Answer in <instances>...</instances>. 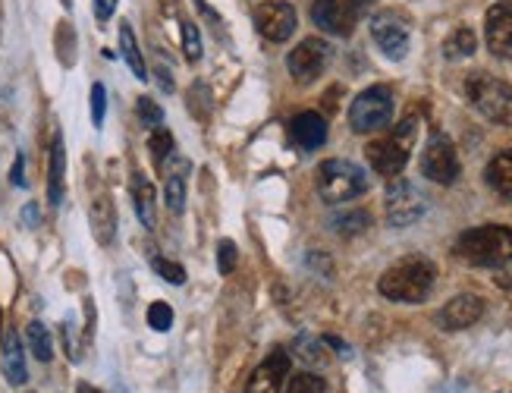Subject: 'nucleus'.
Returning <instances> with one entry per match:
<instances>
[{
    "instance_id": "f257e3e1",
    "label": "nucleus",
    "mask_w": 512,
    "mask_h": 393,
    "mask_svg": "<svg viewBox=\"0 0 512 393\" xmlns=\"http://www.w3.org/2000/svg\"><path fill=\"white\" fill-rule=\"evenodd\" d=\"M434 280H437L434 261L421 258V255H409V258L396 261L393 268H387L381 274V280H377V290H381L384 299L415 305V302L428 299V293L434 290Z\"/></svg>"
},
{
    "instance_id": "f03ea898",
    "label": "nucleus",
    "mask_w": 512,
    "mask_h": 393,
    "mask_svg": "<svg viewBox=\"0 0 512 393\" xmlns=\"http://www.w3.org/2000/svg\"><path fill=\"white\" fill-rule=\"evenodd\" d=\"M456 255L475 268H491V271L512 265V230L500 224L465 230L456 239Z\"/></svg>"
},
{
    "instance_id": "7ed1b4c3",
    "label": "nucleus",
    "mask_w": 512,
    "mask_h": 393,
    "mask_svg": "<svg viewBox=\"0 0 512 393\" xmlns=\"http://www.w3.org/2000/svg\"><path fill=\"white\" fill-rule=\"evenodd\" d=\"M368 192L365 167L352 164L346 158H330L318 167V195L327 205H343Z\"/></svg>"
},
{
    "instance_id": "20e7f679",
    "label": "nucleus",
    "mask_w": 512,
    "mask_h": 393,
    "mask_svg": "<svg viewBox=\"0 0 512 393\" xmlns=\"http://www.w3.org/2000/svg\"><path fill=\"white\" fill-rule=\"evenodd\" d=\"M465 95H469L475 111L491 123H500V126L512 123V85L509 82L487 76V73H472L469 82H465Z\"/></svg>"
},
{
    "instance_id": "39448f33",
    "label": "nucleus",
    "mask_w": 512,
    "mask_h": 393,
    "mask_svg": "<svg viewBox=\"0 0 512 393\" xmlns=\"http://www.w3.org/2000/svg\"><path fill=\"white\" fill-rule=\"evenodd\" d=\"M412 142H415V117L399 123L393 136L368 142L365 145V158L377 173H381V177H399V173H403L406 164H409Z\"/></svg>"
},
{
    "instance_id": "423d86ee",
    "label": "nucleus",
    "mask_w": 512,
    "mask_h": 393,
    "mask_svg": "<svg viewBox=\"0 0 512 393\" xmlns=\"http://www.w3.org/2000/svg\"><path fill=\"white\" fill-rule=\"evenodd\" d=\"M371 4L374 0H315L311 19H315V26L321 32L337 35V38H349L355 32V26L368 16Z\"/></svg>"
},
{
    "instance_id": "0eeeda50",
    "label": "nucleus",
    "mask_w": 512,
    "mask_h": 393,
    "mask_svg": "<svg viewBox=\"0 0 512 393\" xmlns=\"http://www.w3.org/2000/svg\"><path fill=\"white\" fill-rule=\"evenodd\" d=\"M393 120V92L387 85H371L362 95H355L349 107V126L352 133H374Z\"/></svg>"
},
{
    "instance_id": "6e6552de",
    "label": "nucleus",
    "mask_w": 512,
    "mask_h": 393,
    "mask_svg": "<svg viewBox=\"0 0 512 393\" xmlns=\"http://www.w3.org/2000/svg\"><path fill=\"white\" fill-rule=\"evenodd\" d=\"M371 38L390 60H403L409 54V38H412L409 16H403L399 10H377L371 16Z\"/></svg>"
},
{
    "instance_id": "1a4fd4ad",
    "label": "nucleus",
    "mask_w": 512,
    "mask_h": 393,
    "mask_svg": "<svg viewBox=\"0 0 512 393\" xmlns=\"http://www.w3.org/2000/svg\"><path fill=\"white\" fill-rule=\"evenodd\" d=\"M428 211V202L425 195L415 189V183L403 180V177H393L390 186H387V221L390 227L403 230V227H412L415 221H421Z\"/></svg>"
},
{
    "instance_id": "9d476101",
    "label": "nucleus",
    "mask_w": 512,
    "mask_h": 393,
    "mask_svg": "<svg viewBox=\"0 0 512 393\" xmlns=\"http://www.w3.org/2000/svg\"><path fill=\"white\" fill-rule=\"evenodd\" d=\"M459 155H456V145L443 136V133H434L421 151V173L431 180V183H440V186H453L459 180Z\"/></svg>"
},
{
    "instance_id": "9b49d317",
    "label": "nucleus",
    "mask_w": 512,
    "mask_h": 393,
    "mask_svg": "<svg viewBox=\"0 0 512 393\" xmlns=\"http://www.w3.org/2000/svg\"><path fill=\"white\" fill-rule=\"evenodd\" d=\"M327 63H330V45H327V41L305 38V41H299L293 51H289L286 70H289V76H293L296 82L308 85V82H315L327 70Z\"/></svg>"
},
{
    "instance_id": "f8f14e48",
    "label": "nucleus",
    "mask_w": 512,
    "mask_h": 393,
    "mask_svg": "<svg viewBox=\"0 0 512 393\" xmlns=\"http://www.w3.org/2000/svg\"><path fill=\"white\" fill-rule=\"evenodd\" d=\"M296 26H299L296 10L289 4H283V0H271V4H261L255 10V29L267 41H274V45H283V41L293 38Z\"/></svg>"
},
{
    "instance_id": "ddd939ff",
    "label": "nucleus",
    "mask_w": 512,
    "mask_h": 393,
    "mask_svg": "<svg viewBox=\"0 0 512 393\" xmlns=\"http://www.w3.org/2000/svg\"><path fill=\"white\" fill-rule=\"evenodd\" d=\"M484 38L494 57L512 60V0H500L484 16Z\"/></svg>"
},
{
    "instance_id": "4468645a",
    "label": "nucleus",
    "mask_w": 512,
    "mask_h": 393,
    "mask_svg": "<svg viewBox=\"0 0 512 393\" xmlns=\"http://www.w3.org/2000/svg\"><path fill=\"white\" fill-rule=\"evenodd\" d=\"M481 318H484V299L475 293H462L437 312V324L443 331H465V327L478 324Z\"/></svg>"
},
{
    "instance_id": "2eb2a0df",
    "label": "nucleus",
    "mask_w": 512,
    "mask_h": 393,
    "mask_svg": "<svg viewBox=\"0 0 512 393\" xmlns=\"http://www.w3.org/2000/svg\"><path fill=\"white\" fill-rule=\"evenodd\" d=\"M286 375H289V353L277 346V349H271V353H267V359L252 371L246 393H280Z\"/></svg>"
},
{
    "instance_id": "dca6fc26",
    "label": "nucleus",
    "mask_w": 512,
    "mask_h": 393,
    "mask_svg": "<svg viewBox=\"0 0 512 393\" xmlns=\"http://www.w3.org/2000/svg\"><path fill=\"white\" fill-rule=\"evenodd\" d=\"M88 224H92V236L98 246H110L117 239V208L110 192L98 189L88 202Z\"/></svg>"
},
{
    "instance_id": "f3484780",
    "label": "nucleus",
    "mask_w": 512,
    "mask_h": 393,
    "mask_svg": "<svg viewBox=\"0 0 512 393\" xmlns=\"http://www.w3.org/2000/svg\"><path fill=\"white\" fill-rule=\"evenodd\" d=\"M289 139L302 151H318L327 142V120L318 111H302L289 123Z\"/></svg>"
},
{
    "instance_id": "a211bd4d",
    "label": "nucleus",
    "mask_w": 512,
    "mask_h": 393,
    "mask_svg": "<svg viewBox=\"0 0 512 393\" xmlns=\"http://www.w3.org/2000/svg\"><path fill=\"white\" fill-rule=\"evenodd\" d=\"M63 186H66V148H63V133L57 129L51 139V161H48V202L54 208L63 205Z\"/></svg>"
},
{
    "instance_id": "6ab92c4d",
    "label": "nucleus",
    "mask_w": 512,
    "mask_h": 393,
    "mask_svg": "<svg viewBox=\"0 0 512 393\" xmlns=\"http://www.w3.org/2000/svg\"><path fill=\"white\" fill-rule=\"evenodd\" d=\"M484 180L500 195V199L512 202V148H506L491 158V164H487V170H484Z\"/></svg>"
},
{
    "instance_id": "aec40b11",
    "label": "nucleus",
    "mask_w": 512,
    "mask_h": 393,
    "mask_svg": "<svg viewBox=\"0 0 512 393\" xmlns=\"http://www.w3.org/2000/svg\"><path fill=\"white\" fill-rule=\"evenodd\" d=\"M4 375L13 387L29 381V368H26V353H22V343L16 331L4 334Z\"/></svg>"
},
{
    "instance_id": "412c9836",
    "label": "nucleus",
    "mask_w": 512,
    "mask_h": 393,
    "mask_svg": "<svg viewBox=\"0 0 512 393\" xmlns=\"http://www.w3.org/2000/svg\"><path fill=\"white\" fill-rule=\"evenodd\" d=\"M132 202H136V214L145 230H154L158 224V211H154V186L145 173H132Z\"/></svg>"
},
{
    "instance_id": "4be33fe9",
    "label": "nucleus",
    "mask_w": 512,
    "mask_h": 393,
    "mask_svg": "<svg viewBox=\"0 0 512 393\" xmlns=\"http://www.w3.org/2000/svg\"><path fill=\"white\" fill-rule=\"evenodd\" d=\"M186 173H189V161H180L164 177V199L173 214H183L186 208Z\"/></svg>"
},
{
    "instance_id": "5701e85b",
    "label": "nucleus",
    "mask_w": 512,
    "mask_h": 393,
    "mask_svg": "<svg viewBox=\"0 0 512 393\" xmlns=\"http://www.w3.org/2000/svg\"><path fill=\"white\" fill-rule=\"evenodd\" d=\"M371 227V214L365 208H349L330 217V230L337 236H362Z\"/></svg>"
},
{
    "instance_id": "b1692460",
    "label": "nucleus",
    "mask_w": 512,
    "mask_h": 393,
    "mask_svg": "<svg viewBox=\"0 0 512 393\" xmlns=\"http://www.w3.org/2000/svg\"><path fill=\"white\" fill-rule=\"evenodd\" d=\"M120 54H123V60L129 63L132 76H136L139 82H145V79H148V67H145L142 51H139V41H136V35H132V26H129V23L120 26Z\"/></svg>"
},
{
    "instance_id": "393cba45",
    "label": "nucleus",
    "mask_w": 512,
    "mask_h": 393,
    "mask_svg": "<svg viewBox=\"0 0 512 393\" xmlns=\"http://www.w3.org/2000/svg\"><path fill=\"white\" fill-rule=\"evenodd\" d=\"M475 51H478V35L469 26H459L447 41H443V54H447L450 60H465Z\"/></svg>"
},
{
    "instance_id": "a878e982",
    "label": "nucleus",
    "mask_w": 512,
    "mask_h": 393,
    "mask_svg": "<svg viewBox=\"0 0 512 393\" xmlns=\"http://www.w3.org/2000/svg\"><path fill=\"white\" fill-rule=\"evenodd\" d=\"M26 340H29V349L38 362H51L54 359V340H51V331L44 327L41 321H29L26 327Z\"/></svg>"
},
{
    "instance_id": "bb28decb",
    "label": "nucleus",
    "mask_w": 512,
    "mask_h": 393,
    "mask_svg": "<svg viewBox=\"0 0 512 393\" xmlns=\"http://www.w3.org/2000/svg\"><path fill=\"white\" fill-rule=\"evenodd\" d=\"M173 148H176V142H173V133H170V129H164V126L151 129L148 151H151V158H154V167H158V170H167V161L173 158Z\"/></svg>"
},
{
    "instance_id": "cd10ccee",
    "label": "nucleus",
    "mask_w": 512,
    "mask_h": 393,
    "mask_svg": "<svg viewBox=\"0 0 512 393\" xmlns=\"http://www.w3.org/2000/svg\"><path fill=\"white\" fill-rule=\"evenodd\" d=\"M296 356L308 365H324L327 356H324V340H315V337H296Z\"/></svg>"
},
{
    "instance_id": "c85d7f7f",
    "label": "nucleus",
    "mask_w": 512,
    "mask_h": 393,
    "mask_svg": "<svg viewBox=\"0 0 512 393\" xmlns=\"http://www.w3.org/2000/svg\"><path fill=\"white\" fill-rule=\"evenodd\" d=\"M286 393H327V381L315 371H299V375L289 378Z\"/></svg>"
},
{
    "instance_id": "c756f323",
    "label": "nucleus",
    "mask_w": 512,
    "mask_h": 393,
    "mask_svg": "<svg viewBox=\"0 0 512 393\" xmlns=\"http://www.w3.org/2000/svg\"><path fill=\"white\" fill-rule=\"evenodd\" d=\"M73 51H76V32H73L70 23H60V29H57V54H60L63 67H73V63H76Z\"/></svg>"
},
{
    "instance_id": "7c9ffc66",
    "label": "nucleus",
    "mask_w": 512,
    "mask_h": 393,
    "mask_svg": "<svg viewBox=\"0 0 512 393\" xmlns=\"http://www.w3.org/2000/svg\"><path fill=\"white\" fill-rule=\"evenodd\" d=\"M148 327H151V331H158V334L170 331V327H173V309L167 302H151L148 305Z\"/></svg>"
},
{
    "instance_id": "2f4dec72",
    "label": "nucleus",
    "mask_w": 512,
    "mask_h": 393,
    "mask_svg": "<svg viewBox=\"0 0 512 393\" xmlns=\"http://www.w3.org/2000/svg\"><path fill=\"white\" fill-rule=\"evenodd\" d=\"M151 268H154V274H158V277L173 283V287H183V283H186L183 265H176V261H170V258H151Z\"/></svg>"
},
{
    "instance_id": "473e14b6",
    "label": "nucleus",
    "mask_w": 512,
    "mask_h": 393,
    "mask_svg": "<svg viewBox=\"0 0 512 393\" xmlns=\"http://www.w3.org/2000/svg\"><path fill=\"white\" fill-rule=\"evenodd\" d=\"M236 261H239L236 243H233V239H220V243H217V274L230 277L236 271Z\"/></svg>"
},
{
    "instance_id": "72a5a7b5",
    "label": "nucleus",
    "mask_w": 512,
    "mask_h": 393,
    "mask_svg": "<svg viewBox=\"0 0 512 393\" xmlns=\"http://www.w3.org/2000/svg\"><path fill=\"white\" fill-rule=\"evenodd\" d=\"M183 54L189 63L202 60V32H198L195 23H183Z\"/></svg>"
},
{
    "instance_id": "f704fd0d",
    "label": "nucleus",
    "mask_w": 512,
    "mask_h": 393,
    "mask_svg": "<svg viewBox=\"0 0 512 393\" xmlns=\"http://www.w3.org/2000/svg\"><path fill=\"white\" fill-rule=\"evenodd\" d=\"M136 114H139L142 126H148V129H158V126L164 123V111H161V104H158V101H151V98H139V104H136Z\"/></svg>"
},
{
    "instance_id": "c9c22d12",
    "label": "nucleus",
    "mask_w": 512,
    "mask_h": 393,
    "mask_svg": "<svg viewBox=\"0 0 512 393\" xmlns=\"http://www.w3.org/2000/svg\"><path fill=\"white\" fill-rule=\"evenodd\" d=\"M104 114H107V89L101 82L92 85V123L101 129L104 126Z\"/></svg>"
},
{
    "instance_id": "e433bc0d",
    "label": "nucleus",
    "mask_w": 512,
    "mask_h": 393,
    "mask_svg": "<svg viewBox=\"0 0 512 393\" xmlns=\"http://www.w3.org/2000/svg\"><path fill=\"white\" fill-rule=\"evenodd\" d=\"M117 4H120V0H95V19L101 26L110 23V16L117 13Z\"/></svg>"
},
{
    "instance_id": "4c0bfd02",
    "label": "nucleus",
    "mask_w": 512,
    "mask_h": 393,
    "mask_svg": "<svg viewBox=\"0 0 512 393\" xmlns=\"http://www.w3.org/2000/svg\"><path fill=\"white\" fill-rule=\"evenodd\" d=\"M60 337H63V346H66V353H70V359L79 362V346H76V340H73V324H70V321H63Z\"/></svg>"
},
{
    "instance_id": "58836bf2",
    "label": "nucleus",
    "mask_w": 512,
    "mask_h": 393,
    "mask_svg": "<svg viewBox=\"0 0 512 393\" xmlns=\"http://www.w3.org/2000/svg\"><path fill=\"white\" fill-rule=\"evenodd\" d=\"M10 183L13 186H26V158L22 155H16V161H13V170H10Z\"/></svg>"
},
{
    "instance_id": "ea45409f",
    "label": "nucleus",
    "mask_w": 512,
    "mask_h": 393,
    "mask_svg": "<svg viewBox=\"0 0 512 393\" xmlns=\"http://www.w3.org/2000/svg\"><path fill=\"white\" fill-rule=\"evenodd\" d=\"M38 217H41V214H38V205H35V202H29L26 208H22V224H26L29 230L38 227Z\"/></svg>"
},
{
    "instance_id": "a19ab883",
    "label": "nucleus",
    "mask_w": 512,
    "mask_h": 393,
    "mask_svg": "<svg viewBox=\"0 0 512 393\" xmlns=\"http://www.w3.org/2000/svg\"><path fill=\"white\" fill-rule=\"evenodd\" d=\"M500 287H506V290H512V265H503V268H497V277H494Z\"/></svg>"
},
{
    "instance_id": "79ce46f5",
    "label": "nucleus",
    "mask_w": 512,
    "mask_h": 393,
    "mask_svg": "<svg viewBox=\"0 0 512 393\" xmlns=\"http://www.w3.org/2000/svg\"><path fill=\"white\" fill-rule=\"evenodd\" d=\"M158 85H161L164 92H173V79H170V70L158 67Z\"/></svg>"
},
{
    "instance_id": "37998d69",
    "label": "nucleus",
    "mask_w": 512,
    "mask_h": 393,
    "mask_svg": "<svg viewBox=\"0 0 512 393\" xmlns=\"http://www.w3.org/2000/svg\"><path fill=\"white\" fill-rule=\"evenodd\" d=\"M76 393H101V390H98V387H92V384H85V381H82V384L76 387Z\"/></svg>"
},
{
    "instance_id": "c03bdc74",
    "label": "nucleus",
    "mask_w": 512,
    "mask_h": 393,
    "mask_svg": "<svg viewBox=\"0 0 512 393\" xmlns=\"http://www.w3.org/2000/svg\"><path fill=\"white\" fill-rule=\"evenodd\" d=\"M0 337H4V309H0Z\"/></svg>"
},
{
    "instance_id": "a18cd8bd",
    "label": "nucleus",
    "mask_w": 512,
    "mask_h": 393,
    "mask_svg": "<svg viewBox=\"0 0 512 393\" xmlns=\"http://www.w3.org/2000/svg\"><path fill=\"white\" fill-rule=\"evenodd\" d=\"M114 393H129V390H126L123 384H117V387H114Z\"/></svg>"
},
{
    "instance_id": "49530a36",
    "label": "nucleus",
    "mask_w": 512,
    "mask_h": 393,
    "mask_svg": "<svg viewBox=\"0 0 512 393\" xmlns=\"http://www.w3.org/2000/svg\"><path fill=\"white\" fill-rule=\"evenodd\" d=\"M60 4H63L66 10H70V7H73V0H60Z\"/></svg>"
}]
</instances>
